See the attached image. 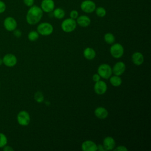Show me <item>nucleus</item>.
<instances>
[{
  "mask_svg": "<svg viewBox=\"0 0 151 151\" xmlns=\"http://www.w3.org/2000/svg\"><path fill=\"white\" fill-rule=\"evenodd\" d=\"M77 27L76 21L71 18L65 19L61 24L62 30L67 33H69L74 31Z\"/></svg>",
  "mask_w": 151,
  "mask_h": 151,
  "instance_id": "nucleus-2",
  "label": "nucleus"
},
{
  "mask_svg": "<svg viewBox=\"0 0 151 151\" xmlns=\"http://www.w3.org/2000/svg\"><path fill=\"white\" fill-rule=\"evenodd\" d=\"M4 26L6 30L13 31L17 27V22L15 19L12 17H8L4 21Z\"/></svg>",
  "mask_w": 151,
  "mask_h": 151,
  "instance_id": "nucleus-8",
  "label": "nucleus"
},
{
  "mask_svg": "<svg viewBox=\"0 0 151 151\" xmlns=\"http://www.w3.org/2000/svg\"><path fill=\"white\" fill-rule=\"evenodd\" d=\"M96 15L99 17H105V15H106V10L104 8L102 7V6H99L96 8L95 11Z\"/></svg>",
  "mask_w": 151,
  "mask_h": 151,
  "instance_id": "nucleus-23",
  "label": "nucleus"
},
{
  "mask_svg": "<svg viewBox=\"0 0 151 151\" xmlns=\"http://www.w3.org/2000/svg\"><path fill=\"white\" fill-rule=\"evenodd\" d=\"M3 64L8 67H12L17 63V58L16 56L12 54H7L5 55L2 58Z\"/></svg>",
  "mask_w": 151,
  "mask_h": 151,
  "instance_id": "nucleus-9",
  "label": "nucleus"
},
{
  "mask_svg": "<svg viewBox=\"0 0 151 151\" xmlns=\"http://www.w3.org/2000/svg\"><path fill=\"white\" fill-rule=\"evenodd\" d=\"M94 115L99 119H105L109 115L107 110L103 107H98L94 110Z\"/></svg>",
  "mask_w": 151,
  "mask_h": 151,
  "instance_id": "nucleus-15",
  "label": "nucleus"
},
{
  "mask_svg": "<svg viewBox=\"0 0 151 151\" xmlns=\"http://www.w3.org/2000/svg\"><path fill=\"white\" fill-rule=\"evenodd\" d=\"M80 8L84 12L90 14L95 11L96 5L92 0H84L80 4Z\"/></svg>",
  "mask_w": 151,
  "mask_h": 151,
  "instance_id": "nucleus-6",
  "label": "nucleus"
},
{
  "mask_svg": "<svg viewBox=\"0 0 151 151\" xmlns=\"http://www.w3.org/2000/svg\"><path fill=\"white\" fill-rule=\"evenodd\" d=\"M23 2L26 6L30 7L34 5V0H23Z\"/></svg>",
  "mask_w": 151,
  "mask_h": 151,
  "instance_id": "nucleus-28",
  "label": "nucleus"
},
{
  "mask_svg": "<svg viewBox=\"0 0 151 151\" xmlns=\"http://www.w3.org/2000/svg\"><path fill=\"white\" fill-rule=\"evenodd\" d=\"M6 8V6L5 3L3 1L0 0V14L4 13Z\"/></svg>",
  "mask_w": 151,
  "mask_h": 151,
  "instance_id": "nucleus-27",
  "label": "nucleus"
},
{
  "mask_svg": "<svg viewBox=\"0 0 151 151\" xmlns=\"http://www.w3.org/2000/svg\"><path fill=\"white\" fill-rule=\"evenodd\" d=\"M2 149L4 151H13L14 150V149L11 146H8L6 145L4 147H3Z\"/></svg>",
  "mask_w": 151,
  "mask_h": 151,
  "instance_id": "nucleus-32",
  "label": "nucleus"
},
{
  "mask_svg": "<svg viewBox=\"0 0 151 151\" xmlns=\"http://www.w3.org/2000/svg\"><path fill=\"white\" fill-rule=\"evenodd\" d=\"M100 78H101L100 76L98 74H94L93 75V77H92V79L94 82H97L99 81L100 80Z\"/></svg>",
  "mask_w": 151,
  "mask_h": 151,
  "instance_id": "nucleus-31",
  "label": "nucleus"
},
{
  "mask_svg": "<svg viewBox=\"0 0 151 151\" xmlns=\"http://www.w3.org/2000/svg\"><path fill=\"white\" fill-rule=\"evenodd\" d=\"M97 150H99V151H104L105 150L103 145H97Z\"/></svg>",
  "mask_w": 151,
  "mask_h": 151,
  "instance_id": "nucleus-33",
  "label": "nucleus"
},
{
  "mask_svg": "<svg viewBox=\"0 0 151 151\" xmlns=\"http://www.w3.org/2000/svg\"><path fill=\"white\" fill-rule=\"evenodd\" d=\"M39 38V34L37 31H31L28 34V38L31 41H35Z\"/></svg>",
  "mask_w": 151,
  "mask_h": 151,
  "instance_id": "nucleus-22",
  "label": "nucleus"
},
{
  "mask_svg": "<svg viewBox=\"0 0 151 151\" xmlns=\"http://www.w3.org/2000/svg\"><path fill=\"white\" fill-rule=\"evenodd\" d=\"M112 69V73L116 76L122 75L126 70V65L122 61L117 62L113 66Z\"/></svg>",
  "mask_w": 151,
  "mask_h": 151,
  "instance_id": "nucleus-12",
  "label": "nucleus"
},
{
  "mask_svg": "<svg viewBox=\"0 0 151 151\" xmlns=\"http://www.w3.org/2000/svg\"><path fill=\"white\" fill-rule=\"evenodd\" d=\"M97 74L100 77L104 79H108L113 74L111 67L107 64H102L100 65L97 68Z\"/></svg>",
  "mask_w": 151,
  "mask_h": 151,
  "instance_id": "nucleus-4",
  "label": "nucleus"
},
{
  "mask_svg": "<svg viewBox=\"0 0 151 151\" xmlns=\"http://www.w3.org/2000/svg\"><path fill=\"white\" fill-rule=\"evenodd\" d=\"M115 151H127V148H126L124 146H119L116 148L113 149Z\"/></svg>",
  "mask_w": 151,
  "mask_h": 151,
  "instance_id": "nucleus-29",
  "label": "nucleus"
},
{
  "mask_svg": "<svg viewBox=\"0 0 151 151\" xmlns=\"http://www.w3.org/2000/svg\"><path fill=\"white\" fill-rule=\"evenodd\" d=\"M81 149L83 151H97V145L93 141L87 140L81 144Z\"/></svg>",
  "mask_w": 151,
  "mask_h": 151,
  "instance_id": "nucleus-14",
  "label": "nucleus"
},
{
  "mask_svg": "<svg viewBox=\"0 0 151 151\" xmlns=\"http://www.w3.org/2000/svg\"><path fill=\"white\" fill-rule=\"evenodd\" d=\"M76 19L77 24L81 27H87L89 26L91 23L90 18L88 16L85 15L78 16Z\"/></svg>",
  "mask_w": 151,
  "mask_h": 151,
  "instance_id": "nucleus-16",
  "label": "nucleus"
},
{
  "mask_svg": "<svg viewBox=\"0 0 151 151\" xmlns=\"http://www.w3.org/2000/svg\"><path fill=\"white\" fill-rule=\"evenodd\" d=\"M110 83L114 87H119L122 83V80L119 76H113L110 77Z\"/></svg>",
  "mask_w": 151,
  "mask_h": 151,
  "instance_id": "nucleus-20",
  "label": "nucleus"
},
{
  "mask_svg": "<svg viewBox=\"0 0 151 151\" xmlns=\"http://www.w3.org/2000/svg\"><path fill=\"white\" fill-rule=\"evenodd\" d=\"M107 90V84L102 80H99L96 82L94 86V90L95 93L99 95L104 94Z\"/></svg>",
  "mask_w": 151,
  "mask_h": 151,
  "instance_id": "nucleus-11",
  "label": "nucleus"
},
{
  "mask_svg": "<svg viewBox=\"0 0 151 151\" xmlns=\"http://www.w3.org/2000/svg\"><path fill=\"white\" fill-rule=\"evenodd\" d=\"M14 31V35L16 37H17V38H19L21 36V35H22V32H21V31H20V30H19V29H15L14 31Z\"/></svg>",
  "mask_w": 151,
  "mask_h": 151,
  "instance_id": "nucleus-30",
  "label": "nucleus"
},
{
  "mask_svg": "<svg viewBox=\"0 0 151 151\" xmlns=\"http://www.w3.org/2000/svg\"><path fill=\"white\" fill-rule=\"evenodd\" d=\"M104 40L108 44H113L115 41V37L114 35L110 32H107L104 35Z\"/></svg>",
  "mask_w": 151,
  "mask_h": 151,
  "instance_id": "nucleus-21",
  "label": "nucleus"
},
{
  "mask_svg": "<svg viewBox=\"0 0 151 151\" xmlns=\"http://www.w3.org/2000/svg\"><path fill=\"white\" fill-rule=\"evenodd\" d=\"M40 8L43 12L47 13L52 12L55 8V2L54 0H42Z\"/></svg>",
  "mask_w": 151,
  "mask_h": 151,
  "instance_id": "nucleus-10",
  "label": "nucleus"
},
{
  "mask_svg": "<svg viewBox=\"0 0 151 151\" xmlns=\"http://www.w3.org/2000/svg\"><path fill=\"white\" fill-rule=\"evenodd\" d=\"M43 16V11L41 8L37 5L29 7L26 15V21L29 25H35L39 22Z\"/></svg>",
  "mask_w": 151,
  "mask_h": 151,
  "instance_id": "nucleus-1",
  "label": "nucleus"
},
{
  "mask_svg": "<svg viewBox=\"0 0 151 151\" xmlns=\"http://www.w3.org/2000/svg\"><path fill=\"white\" fill-rule=\"evenodd\" d=\"M34 98L35 99V100L37 102V103H42L44 100V95L42 94V93L41 91H37L34 96Z\"/></svg>",
  "mask_w": 151,
  "mask_h": 151,
  "instance_id": "nucleus-24",
  "label": "nucleus"
},
{
  "mask_svg": "<svg viewBox=\"0 0 151 151\" xmlns=\"http://www.w3.org/2000/svg\"><path fill=\"white\" fill-rule=\"evenodd\" d=\"M3 64V61H2V59L0 58V66Z\"/></svg>",
  "mask_w": 151,
  "mask_h": 151,
  "instance_id": "nucleus-34",
  "label": "nucleus"
},
{
  "mask_svg": "<svg viewBox=\"0 0 151 151\" xmlns=\"http://www.w3.org/2000/svg\"><path fill=\"white\" fill-rule=\"evenodd\" d=\"M103 146L105 150H112L116 146L115 140L112 137L107 136L103 140Z\"/></svg>",
  "mask_w": 151,
  "mask_h": 151,
  "instance_id": "nucleus-13",
  "label": "nucleus"
},
{
  "mask_svg": "<svg viewBox=\"0 0 151 151\" xmlns=\"http://www.w3.org/2000/svg\"><path fill=\"white\" fill-rule=\"evenodd\" d=\"M83 55L87 60H91L96 57V53L93 48L91 47H87L83 51Z\"/></svg>",
  "mask_w": 151,
  "mask_h": 151,
  "instance_id": "nucleus-18",
  "label": "nucleus"
},
{
  "mask_svg": "<svg viewBox=\"0 0 151 151\" xmlns=\"http://www.w3.org/2000/svg\"><path fill=\"white\" fill-rule=\"evenodd\" d=\"M54 30L53 26L49 22H42L40 24L37 28V31L40 35L47 36L51 35Z\"/></svg>",
  "mask_w": 151,
  "mask_h": 151,
  "instance_id": "nucleus-3",
  "label": "nucleus"
},
{
  "mask_svg": "<svg viewBox=\"0 0 151 151\" xmlns=\"http://www.w3.org/2000/svg\"><path fill=\"white\" fill-rule=\"evenodd\" d=\"M132 61L136 65H140L144 61V57L140 52H134L132 55Z\"/></svg>",
  "mask_w": 151,
  "mask_h": 151,
  "instance_id": "nucleus-17",
  "label": "nucleus"
},
{
  "mask_svg": "<svg viewBox=\"0 0 151 151\" xmlns=\"http://www.w3.org/2000/svg\"><path fill=\"white\" fill-rule=\"evenodd\" d=\"M70 17L71 18L76 19L78 17V12L77 10H72L70 12Z\"/></svg>",
  "mask_w": 151,
  "mask_h": 151,
  "instance_id": "nucleus-26",
  "label": "nucleus"
},
{
  "mask_svg": "<svg viewBox=\"0 0 151 151\" xmlns=\"http://www.w3.org/2000/svg\"><path fill=\"white\" fill-rule=\"evenodd\" d=\"M30 119L29 114L25 110L19 111L17 116V120L18 124L23 126L28 125L30 122Z\"/></svg>",
  "mask_w": 151,
  "mask_h": 151,
  "instance_id": "nucleus-7",
  "label": "nucleus"
},
{
  "mask_svg": "<svg viewBox=\"0 0 151 151\" xmlns=\"http://www.w3.org/2000/svg\"><path fill=\"white\" fill-rule=\"evenodd\" d=\"M65 11L61 8H57L55 9L54 8L52 11L53 17L58 19L63 18L65 16Z\"/></svg>",
  "mask_w": 151,
  "mask_h": 151,
  "instance_id": "nucleus-19",
  "label": "nucleus"
},
{
  "mask_svg": "<svg viewBox=\"0 0 151 151\" xmlns=\"http://www.w3.org/2000/svg\"><path fill=\"white\" fill-rule=\"evenodd\" d=\"M8 142V139L5 134L2 133H0V148L4 147Z\"/></svg>",
  "mask_w": 151,
  "mask_h": 151,
  "instance_id": "nucleus-25",
  "label": "nucleus"
},
{
  "mask_svg": "<svg viewBox=\"0 0 151 151\" xmlns=\"http://www.w3.org/2000/svg\"><path fill=\"white\" fill-rule=\"evenodd\" d=\"M110 52L113 58H120L124 54V48L123 45L119 43L113 44L110 48Z\"/></svg>",
  "mask_w": 151,
  "mask_h": 151,
  "instance_id": "nucleus-5",
  "label": "nucleus"
}]
</instances>
